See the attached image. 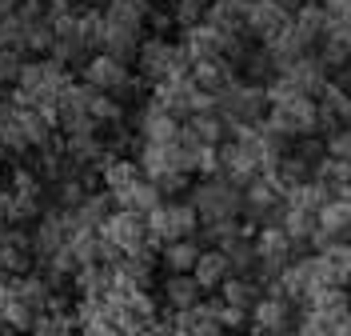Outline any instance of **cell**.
<instances>
[{
  "instance_id": "3957f363",
  "label": "cell",
  "mask_w": 351,
  "mask_h": 336,
  "mask_svg": "<svg viewBox=\"0 0 351 336\" xmlns=\"http://www.w3.org/2000/svg\"><path fill=\"white\" fill-rule=\"evenodd\" d=\"M140 76L144 80H152V85H164V80H172V76H188L192 72V56H188V48L180 45V41H144L140 45Z\"/></svg>"
},
{
  "instance_id": "f6af8a7d",
  "label": "cell",
  "mask_w": 351,
  "mask_h": 336,
  "mask_svg": "<svg viewBox=\"0 0 351 336\" xmlns=\"http://www.w3.org/2000/svg\"><path fill=\"white\" fill-rule=\"evenodd\" d=\"M12 221V192L8 188H0V224Z\"/></svg>"
},
{
  "instance_id": "f546056e",
  "label": "cell",
  "mask_w": 351,
  "mask_h": 336,
  "mask_svg": "<svg viewBox=\"0 0 351 336\" xmlns=\"http://www.w3.org/2000/svg\"><path fill=\"white\" fill-rule=\"evenodd\" d=\"M331 201H335V197H331V188H324L319 180H307V184L291 188V192L284 197V204H291V208H304V212H311V216H319Z\"/></svg>"
},
{
  "instance_id": "816d5d0a",
  "label": "cell",
  "mask_w": 351,
  "mask_h": 336,
  "mask_svg": "<svg viewBox=\"0 0 351 336\" xmlns=\"http://www.w3.org/2000/svg\"><path fill=\"white\" fill-rule=\"evenodd\" d=\"M0 160H8V148H4V144H0Z\"/></svg>"
},
{
  "instance_id": "f35d334b",
  "label": "cell",
  "mask_w": 351,
  "mask_h": 336,
  "mask_svg": "<svg viewBox=\"0 0 351 336\" xmlns=\"http://www.w3.org/2000/svg\"><path fill=\"white\" fill-rule=\"evenodd\" d=\"M212 309H216V320L223 333H236V328H243L247 320H252V313H243V309H232V304H223V300H212Z\"/></svg>"
},
{
  "instance_id": "5bb4252c",
  "label": "cell",
  "mask_w": 351,
  "mask_h": 336,
  "mask_svg": "<svg viewBox=\"0 0 351 336\" xmlns=\"http://www.w3.org/2000/svg\"><path fill=\"white\" fill-rule=\"evenodd\" d=\"M284 76L295 85V92H300V96H311V100H315V96L331 85V80H328V65L319 60V52H307L304 60H300L295 68H287Z\"/></svg>"
},
{
  "instance_id": "4dcf8cb0",
  "label": "cell",
  "mask_w": 351,
  "mask_h": 336,
  "mask_svg": "<svg viewBox=\"0 0 351 336\" xmlns=\"http://www.w3.org/2000/svg\"><path fill=\"white\" fill-rule=\"evenodd\" d=\"M199 252H204V248H199V240H172V245L160 248V265L180 276V272H192V269H196Z\"/></svg>"
},
{
  "instance_id": "d4e9b609",
  "label": "cell",
  "mask_w": 351,
  "mask_h": 336,
  "mask_svg": "<svg viewBox=\"0 0 351 336\" xmlns=\"http://www.w3.org/2000/svg\"><path fill=\"white\" fill-rule=\"evenodd\" d=\"M219 300H223V304H232V309L252 313V309L263 300V289H260V280H256V276H228V280H223V289H219Z\"/></svg>"
},
{
  "instance_id": "7bdbcfd3",
  "label": "cell",
  "mask_w": 351,
  "mask_h": 336,
  "mask_svg": "<svg viewBox=\"0 0 351 336\" xmlns=\"http://www.w3.org/2000/svg\"><path fill=\"white\" fill-rule=\"evenodd\" d=\"M331 333H335V328H328L319 316H311V313H307L304 320H300V328H295V336H331Z\"/></svg>"
},
{
  "instance_id": "e0dca14e",
  "label": "cell",
  "mask_w": 351,
  "mask_h": 336,
  "mask_svg": "<svg viewBox=\"0 0 351 336\" xmlns=\"http://www.w3.org/2000/svg\"><path fill=\"white\" fill-rule=\"evenodd\" d=\"M160 292H164V304L172 309V313H192L199 300H204V289L196 284V276L192 272H168V280L160 284Z\"/></svg>"
},
{
  "instance_id": "60d3db41",
  "label": "cell",
  "mask_w": 351,
  "mask_h": 336,
  "mask_svg": "<svg viewBox=\"0 0 351 336\" xmlns=\"http://www.w3.org/2000/svg\"><path fill=\"white\" fill-rule=\"evenodd\" d=\"M324 148H328V157L351 160V128H343V133H331V136H324Z\"/></svg>"
},
{
  "instance_id": "74e56055",
  "label": "cell",
  "mask_w": 351,
  "mask_h": 336,
  "mask_svg": "<svg viewBox=\"0 0 351 336\" xmlns=\"http://www.w3.org/2000/svg\"><path fill=\"white\" fill-rule=\"evenodd\" d=\"M204 16H208V8L204 4H196V0H172V21L188 32V28H196V24H204Z\"/></svg>"
},
{
  "instance_id": "7402d4cb",
  "label": "cell",
  "mask_w": 351,
  "mask_h": 336,
  "mask_svg": "<svg viewBox=\"0 0 351 336\" xmlns=\"http://www.w3.org/2000/svg\"><path fill=\"white\" fill-rule=\"evenodd\" d=\"M192 276H196V284L204 292H219L223 289V280L232 276V260H228V252H219V248H204L196 260V269H192Z\"/></svg>"
},
{
  "instance_id": "277c9868",
  "label": "cell",
  "mask_w": 351,
  "mask_h": 336,
  "mask_svg": "<svg viewBox=\"0 0 351 336\" xmlns=\"http://www.w3.org/2000/svg\"><path fill=\"white\" fill-rule=\"evenodd\" d=\"M196 232H199V216L188 201H168L156 212H148V240L156 248L172 245V240H196Z\"/></svg>"
},
{
  "instance_id": "bcb514c9",
  "label": "cell",
  "mask_w": 351,
  "mask_h": 336,
  "mask_svg": "<svg viewBox=\"0 0 351 336\" xmlns=\"http://www.w3.org/2000/svg\"><path fill=\"white\" fill-rule=\"evenodd\" d=\"M68 4H72L76 12H92V8H104L108 0H68Z\"/></svg>"
},
{
  "instance_id": "c3c4849f",
  "label": "cell",
  "mask_w": 351,
  "mask_h": 336,
  "mask_svg": "<svg viewBox=\"0 0 351 336\" xmlns=\"http://www.w3.org/2000/svg\"><path fill=\"white\" fill-rule=\"evenodd\" d=\"M21 8V0H0V16H8V12H16Z\"/></svg>"
},
{
  "instance_id": "52a82bcc",
  "label": "cell",
  "mask_w": 351,
  "mask_h": 336,
  "mask_svg": "<svg viewBox=\"0 0 351 336\" xmlns=\"http://www.w3.org/2000/svg\"><path fill=\"white\" fill-rule=\"evenodd\" d=\"M287 28H291V16H287L284 8H276L271 0H247V16H243V32L247 36H256L263 48L276 45L280 36H284Z\"/></svg>"
},
{
  "instance_id": "d590c367",
  "label": "cell",
  "mask_w": 351,
  "mask_h": 336,
  "mask_svg": "<svg viewBox=\"0 0 351 336\" xmlns=\"http://www.w3.org/2000/svg\"><path fill=\"white\" fill-rule=\"evenodd\" d=\"M88 197V184L80 177H64V180H56V208L60 212H72V208H80Z\"/></svg>"
},
{
  "instance_id": "9c48e42d",
  "label": "cell",
  "mask_w": 351,
  "mask_h": 336,
  "mask_svg": "<svg viewBox=\"0 0 351 336\" xmlns=\"http://www.w3.org/2000/svg\"><path fill=\"white\" fill-rule=\"evenodd\" d=\"M100 236H104V240H112V245L120 248L124 256L140 252L144 245H152V240H148V216H136V212H124V208H116L108 221H104Z\"/></svg>"
},
{
  "instance_id": "ee69618b",
  "label": "cell",
  "mask_w": 351,
  "mask_h": 336,
  "mask_svg": "<svg viewBox=\"0 0 351 336\" xmlns=\"http://www.w3.org/2000/svg\"><path fill=\"white\" fill-rule=\"evenodd\" d=\"M176 333V316H156L152 324H144L140 336H172Z\"/></svg>"
},
{
  "instance_id": "7a4b0ae2",
  "label": "cell",
  "mask_w": 351,
  "mask_h": 336,
  "mask_svg": "<svg viewBox=\"0 0 351 336\" xmlns=\"http://www.w3.org/2000/svg\"><path fill=\"white\" fill-rule=\"evenodd\" d=\"M267 104V89L252 85V80H236L216 96V116L232 128V124H263V112Z\"/></svg>"
},
{
  "instance_id": "7c38bea8",
  "label": "cell",
  "mask_w": 351,
  "mask_h": 336,
  "mask_svg": "<svg viewBox=\"0 0 351 336\" xmlns=\"http://www.w3.org/2000/svg\"><path fill=\"white\" fill-rule=\"evenodd\" d=\"M64 245H68L64 212H60V208H48L40 221H36V228H32V256H36L40 265H48V260H52Z\"/></svg>"
},
{
  "instance_id": "2e32d148",
  "label": "cell",
  "mask_w": 351,
  "mask_h": 336,
  "mask_svg": "<svg viewBox=\"0 0 351 336\" xmlns=\"http://www.w3.org/2000/svg\"><path fill=\"white\" fill-rule=\"evenodd\" d=\"M328 28H331V16H328V8L324 4H315V0H304V8L291 16V32L304 41L307 48H315L324 36H328Z\"/></svg>"
},
{
  "instance_id": "681fc988",
  "label": "cell",
  "mask_w": 351,
  "mask_h": 336,
  "mask_svg": "<svg viewBox=\"0 0 351 336\" xmlns=\"http://www.w3.org/2000/svg\"><path fill=\"white\" fill-rule=\"evenodd\" d=\"M319 4H324V8H328V16H331V12H335V8H343V4H348V0H319Z\"/></svg>"
},
{
  "instance_id": "83f0119b",
  "label": "cell",
  "mask_w": 351,
  "mask_h": 336,
  "mask_svg": "<svg viewBox=\"0 0 351 336\" xmlns=\"http://www.w3.org/2000/svg\"><path fill=\"white\" fill-rule=\"evenodd\" d=\"M324 188H331V197H351V160L339 157H324L315 164V177Z\"/></svg>"
},
{
  "instance_id": "4fadbf2b",
  "label": "cell",
  "mask_w": 351,
  "mask_h": 336,
  "mask_svg": "<svg viewBox=\"0 0 351 336\" xmlns=\"http://www.w3.org/2000/svg\"><path fill=\"white\" fill-rule=\"evenodd\" d=\"M287 328H291V300L263 296L252 309V336H284Z\"/></svg>"
},
{
  "instance_id": "30bf717a",
  "label": "cell",
  "mask_w": 351,
  "mask_h": 336,
  "mask_svg": "<svg viewBox=\"0 0 351 336\" xmlns=\"http://www.w3.org/2000/svg\"><path fill=\"white\" fill-rule=\"evenodd\" d=\"M136 128H140V140H144V144H180L184 120H176L172 112L152 96L144 109L136 112Z\"/></svg>"
},
{
  "instance_id": "ba28073f",
  "label": "cell",
  "mask_w": 351,
  "mask_h": 336,
  "mask_svg": "<svg viewBox=\"0 0 351 336\" xmlns=\"http://www.w3.org/2000/svg\"><path fill=\"white\" fill-rule=\"evenodd\" d=\"M243 216L260 224H280L284 216V192L271 177H260L243 188Z\"/></svg>"
},
{
  "instance_id": "db71d44e",
  "label": "cell",
  "mask_w": 351,
  "mask_h": 336,
  "mask_svg": "<svg viewBox=\"0 0 351 336\" xmlns=\"http://www.w3.org/2000/svg\"><path fill=\"white\" fill-rule=\"evenodd\" d=\"M0 336H4V324H0Z\"/></svg>"
},
{
  "instance_id": "8d00e7d4",
  "label": "cell",
  "mask_w": 351,
  "mask_h": 336,
  "mask_svg": "<svg viewBox=\"0 0 351 336\" xmlns=\"http://www.w3.org/2000/svg\"><path fill=\"white\" fill-rule=\"evenodd\" d=\"M8 192H12V197H36V192H44L40 172H36V168H12Z\"/></svg>"
},
{
  "instance_id": "ab89813d",
  "label": "cell",
  "mask_w": 351,
  "mask_h": 336,
  "mask_svg": "<svg viewBox=\"0 0 351 336\" xmlns=\"http://www.w3.org/2000/svg\"><path fill=\"white\" fill-rule=\"evenodd\" d=\"M21 65H24L21 52H12V48H0V89L16 85V76H21Z\"/></svg>"
},
{
  "instance_id": "603a6c76",
  "label": "cell",
  "mask_w": 351,
  "mask_h": 336,
  "mask_svg": "<svg viewBox=\"0 0 351 336\" xmlns=\"http://www.w3.org/2000/svg\"><path fill=\"white\" fill-rule=\"evenodd\" d=\"M148 21V0H108L104 4V24L124 28V32H144Z\"/></svg>"
},
{
  "instance_id": "f907efd6",
  "label": "cell",
  "mask_w": 351,
  "mask_h": 336,
  "mask_svg": "<svg viewBox=\"0 0 351 336\" xmlns=\"http://www.w3.org/2000/svg\"><path fill=\"white\" fill-rule=\"evenodd\" d=\"M331 336H351V316H348V320H343V324H339V328H335Z\"/></svg>"
},
{
  "instance_id": "6da1fadb",
  "label": "cell",
  "mask_w": 351,
  "mask_h": 336,
  "mask_svg": "<svg viewBox=\"0 0 351 336\" xmlns=\"http://www.w3.org/2000/svg\"><path fill=\"white\" fill-rule=\"evenodd\" d=\"M188 192H192L188 204L196 208V216H199L204 228L223 224V221H240V216H243V192L232 184V180L208 177V180H199V184H192Z\"/></svg>"
},
{
  "instance_id": "8fae6325",
  "label": "cell",
  "mask_w": 351,
  "mask_h": 336,
  "mask_svg": "<svg viewBox=\"0 0 351 336\" xmlns=\"http://www.w3.org/2000/svg\"><path fill=\"white\" fill-rule=\"evenodd\" d=\"M315 116H319V133H343L351 128V92L343 85H328L315 96Z\"/></svg>"
},
{
  "instance_id": "d6a6232c",
  "label": "cell",
  "mask_w": 351,
  "mask_h": 336,
  "mask_svg": "<svg viewBox=\"0 0 351 336\" xmlns=\"http://www.w3.org/2000/svg\"><path fill=\"white\" fill-rule=\"evenodd\" d=\"M280 228L287 232V240H291V245H304V240H311V232L319 228V221H315L311 212H304V208H291V204H284Z\"/></svg>"
},
{
  "instance_id": "1f68e13d",
  "label": "cell",
  "mask_w": 351,
  "mask_h": 336,
  "mask_svg": "<svg viewBox=\"0 0 351 336\" xmlns=\"http://www.w3.org/2000/svg\"><path fill=\"white\" fill-rule=\"evenodd\" d=\"M16 292H21V300L32 309L36 316H44L52 309V284L36 276V272H28V276H16Z\"/></svg>"
},
{
  "instance_id": "8992f818",
  "label": "cell",
  "mask_w": 351,
  "mask_h": 336,
  "mask_svg": "<svg viewBox=\"0 0 351 336\" xmlns=\"http://www.w3.org/2000/svg\"><path fill=\"white\" fill-rule=\"evenodd\" d=\"M80 76H84L88 89L108 92V96H128V92L136 89V76L128 72V65L112 60L108 52H96V56H88L84 68H80Z\"/></svg>"
},
{
  "instance_id": "44dd1931",
  "label": "cell",
  "mask_w": 351,
  "mask_h": 336,
  "mask_svg": "<svg viewBox=\"0 0 351 336\" xmlns=\"http://www.w3.org/2000/svg\"><path fill=\"white\" fill-rule=\"evenodd\" d=\"M136 160H140V168H144L148 180H160L168 172H180V144H144L140 140Z\"/></svg>"
},
{
  "instance_id": "ac0fdd59",
  "label": "cell",
  "mask_w": 351,
  "mask_h": 336,
  "mask_svg": "<svg viewBox=\"0 0 351 336\" xmlns=\"http://www.w3.org/2000/svg\"><path fill=\"white\" fill-rule=\"evenodd\" d=\"M96 172H100V180H104V192H112V197L144 180V168H140V160H136V157H116V153H112V157L104 160L100 168H96Z\"/></svg>"
},
{
  "instance_id": "484cf974",
  "label": "cell",
  "mask_w": 351,
  "mask_h": 336,
  "mask_svg": "<svg viewBox=\"0 0 351 336\" xmlns=\"http://www.w3.org/2000/svg\"><path fill=\"white\" fill-rule=\"evenodd\" d=\"M243 16H247V0H212L204 24H212L219 32H243Z\"/></svg>"
},
{
  "instance_id": "cb8c5ba5",
  "label": "cell",
  "mask_w": 351,
  "mask_h": 336,
  "mask_svg": "<svg viewBox=\"0 0 351 336\" xmlns=\"http://www.w3.org/2000/svg\"><path fill=\"white\" fill-rule=\"evenodd\" d=\"M112 201H116V208H124V212L148 216V212H156V208L164 204V197H160V188H156L152 180L144 177L140 184H132V188H124V192H116Z\"/></svg>"
},
{
  "instance_id": "f5cc1de1",
  "label": "cell",
  "mask_w": 351,
  "mask_h": 336,
  "mask_svg": "<svg viewBox=\"0 0 351 336\" xmlns=\"http://www.w3.org/2000/svg\"><path fill=\"white\" fill-rule=\"evenodd\" d=\"M4 336H28V333H4Z\"/></svg>"
},
{
  "instance_id": "b9f144b4",
  "label": "cell",
  "mask_w": 351,
  "mask_h": 336,
  "mask_svg": "<svg viewBox=\"0 0 351 336\" xmlns=\"http://www.w3.org/2000/svg\"><path fill=\"white\" fill-rule=\"evenodd\" d=\"M152 184L160 188V197H176V192H184V188H188V177H184V172H168V177L152 180Z\"/></svg>"
},
{
  "instance_id": "e575fe53",
  "label": "cell",
  "mask_w": 351,
  "mask_h": 336,
  "mask_svg": "<svg viewBox=\"0 0 351 336\" xmlns=\"http://www.w3.org/2000/svg\"><path fill=\"white\" fill-rule=\"evenodd\" d=\"M104 36H108V24H104V8H92V12H80V41L84 48L96 56L104 52Z\"/></svg>"
},
{
  "instance_id": "f1b7e54d",
  "label": "cell",
  "mask_w": 351,
  "mask_h": 336,
  "mask_svg": "<svg viewBox=\"0 0 351 336\" xmlns=\"http://www.w3.org/2000/svg\"><path fill=\"white\" fill-rule=\"evenodd\" d=\"M315 221H319V228L331 240H351V197H335Z\"/></svg>"
},
{
  "instance_id": "836d02e7",
  "label": "cell",
  "mask_w": 351,
  "mask_h": 336,
  "mask_svg": "<svg viewBox=\"0 0 351 336\" xmlns=\"http://www.w3.org/2000/svg\"><path fill=\"white\" fill-rule=\"evenodd\" d=\"M88 116H92L100 128H112V124H120V120H124V104H120L116 96H108V92L92 89V96H88Z\"/></svg>"
},
{
  "instance_id": "4316f807",
  "label": "cell",
  "mask_w": 351,
  "mask_h": 336,
  "mask_svg": "<svg viewBox=\"0 0 351 336\" xmlns=\"http://www.w3.org/2000/svg\"><path fill=\"white\" fill-rule=\"evenodd\" d=\"M72 289L80 292V300H104L108 289H112V269H108V265H88V269H76Z\"/></svg>"
},
{
  "instance_id": "d6986e66",
  "label": "cell",
  "mask_w": 351,
  "mask_h": 336,
  "mask_svg": "<svg viewBox=\"0 0 351 336\" xmlns=\"http://www.w3.org/2000/svg\"><path fill=\"white\" fill-rule=\"evenodd\" d=\"M188 76H192V85H196L199 92H208V96H219L228 85H236V80H240L232 60H199V65H192Z\"/></svg>"
},
{
  "instance_id": "7dc6e473",
  "label": "cell",
  "mask_w": 351,
  "mask_h": 336,
  "mask_svg": "<svg viewBox=\"0 0 351 336\" xmlns=\"http://www.w3.org/2000/svg\"><path fill=\"white\" fill-rule=\"evenodd\" d=\"M271 4H276V8H284L287 16H295V12L304 8V0H271Z\"/></svg>"
},
{
  "instance_id": "11a10c76",
  "label": "cell",
  "mask_w": 351,
  "mask_h": 336,
  "mask_svg": "<svg viewBox=\"0 0 351 336\" xmlns=\"http://www.w3.org/2000/svg\"><path fill=\"white\" fill-rule=\"evenodd\" d=\"M219 336H228V333H219Z\"/></svg>"
},
{
  "instance_id": "5b68a950",
  "label": "cell",
  "mask_w": 351,
  "mask_h": 336,
  "mask_svg": "<svg viewBox=\"0 0 351 336\" xmlns=\"http://www.w3.org/2000/svg\"><path fill=\"white\" fill-rule=\"evenodd\" d=\"M267 128L280 133L284 140H307L319 133V116H315V100L311 96H295L284 104L267 109Z\"/></svg>"
},
{
  "instance_id": "9a60e30c",
  "label": "cell",
  "mask_w": 351,
  "mask_h": 336,
  "mask_svg": "<svg viewBox=\"0 0 351 336\" xmlns=\"http://www.w3.org/2000/svg\"><path fill=\"white\" fill-rule=\"evenodd\" d=\"M307 313L319 316L328 328H339V324L351 316V292L348 289H324V292H315V296L307 300Z\"/></svg>"
},
{
  "instance_id": "ffe728a7",
  "label": "cell",
  "mask_w": 351,
  "mask_h": 336,
  "mask_svg": "<svg viewBox=\"0 0 351 336\" xmlns=\"http://www.w3.org/2000/svg\"><path fill=\"white\" fill-rule=\"evenodd\" d=\"M180 140H196V144H204V148H219V144L228 140V124L219 120L216 112H196V116L184 120Z\"/></svg>"
}]
</instances>
